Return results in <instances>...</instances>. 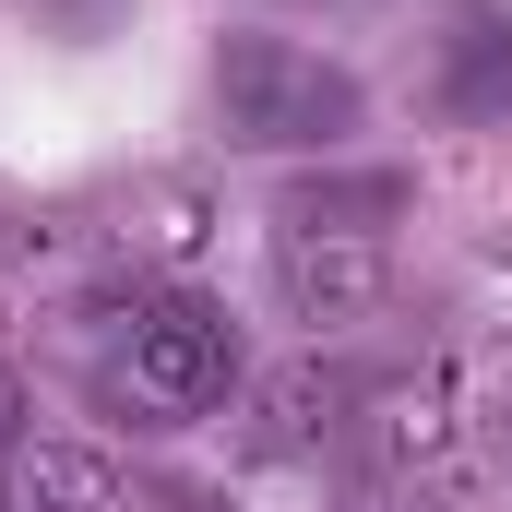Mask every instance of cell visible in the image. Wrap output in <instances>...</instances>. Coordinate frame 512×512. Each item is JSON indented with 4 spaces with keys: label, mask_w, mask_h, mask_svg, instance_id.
<instances>
[{
    "label": "cell",
    "mask_w": 512,
    "mask_h": 512,
    "mask_svg": "<svg viewBox=\"0 0 512 512\" xmlns=\"http://www.w3.org/2000/svg\"><path fill=\"white\" fill-rule=\"evenodd\" d=\"M417 108L441 131H501L512 120V12L501 0H453L417 48Z\"/></svg>",
    "instance_id": "4"
},
{
    "label": "cell",
    "mask_w": 512,
    "mask_h": 512,
    "mask_svg": "<svg viewBox=\"0 0 512 512\" xmlns=\"http://www.w3.org/2000/svg\"><path fill=\"white\" fill-rule=\"evenodd\" d=\"M465 322H477L489 346H512V251H477V262H465Z\"/></svg>",
    "instance_id": "7"
},
{
    "label": "cell",
    "mask_w": 512,
    "mask_h": 512,
    "mask_svg": "<svg viewBox=\"0 0 512 512\" xmlns=\"http://www.w3.org/2000/svg\"><path fill=\"white\" fill-rule=\"evenodd\" d=\"M358 120H370V96L346 60H322L298 36H227L215 48V131L239 155H334Z\"/></svg>",
    "instance_id": "2"
},
{
    "label": "cell",
    "mask_w": 512,
    "mask_h": 512,
    "mask_svg": "<svg viewBox=\"0 0 512 512\" xmlns=\"http://www.w3.org/2000/svg\"><path fill=\"white\" fill-rule=\"evenodd\" d=\"M36 12V36H60V48H96V36H120L131 0H24Z\"/></svg>",
    "instance_id": "8"
},
{
    "label": "cell",
    "mask_w": 512,
    "mask_h": 512,
    "mask_svg": "<svg viewBox=\"0 0 512 512\" xmlns=\"http://www.w3.org/2000/svg\"><path fill=\"white\" fill-rule=\"evenodd\" d=\"M405 167H358V179H298L274 215H310V227H405Z\"/></svg>",
    "instance_id": "6"
},
{
    "label": "cell",
    "mask_w": 512,
    "mask_h": 512,
    "mask_svg": "<svg viewBox=\"0 0 512 512\" xmlns=\"http://www.w3.org/2000/svg\"><path fill=\"white\" fill-rule=\"evenodd\" d=\"M274 298H286V322H310V334L382 322L393 227H310V215H274Z\"/></svg>",
    "instance_id": "3"
},
{
    "label": "cell",
    "mask_w": 512,
    "mask_h": 512,
    "mask_svg": "<svg viewBox=\"0 0 512 512\" xmlns=\"http://www.w3.org/2000/svg\"><path fill=\"white\" fill-rule=\"evenodd\" d=\"M12 441H36V429H24V382L0 370V453H12Z\"/></svg>",
    "instance_id": "9"
},
{
    "label": "cell",
    "mask_w": 512,
    "mask_h": 512,
    "mask_svg": "<svg viewBox=\"0 0 512 512\" xmlns=\"http://www.w3.org/2000/svg\"><path fill=\"white\" fill-rule=\"evenodd\" d=\"M0 512H12V501H0Z\"/></svg>",
    "instance_id": "10"
},
{
    "label": "cell",
    "mask_w": 512,
    "mask_h": 512,
    "mask_svg": "<svg viewBox=\"0 0 512 512\" xmlns=\"http://www.w3.org/2000/svg\"><path fill=\"white\" fill-rule=\"evenodd\" d=\"M72 358L108 417L131 429H203L227 393H239V322L203 298V286H131L108 310H72Z\"/></svg>",
    "instance_id": "1"
},
{
    "label": "cell",
    "mask_w": 512,
    "mask_h": 512,
    "mask_svg": "<svg viewBox=\"0 0 512 512\" xmlns=\"http://www.w3.org/2000/svg\"><path fill=\"white\" fill-rule=\"evenodd\" d=\"M0 501L12 512H131V477L96 441H12L0 453Z\"/></svg>",
    "instance_id": "5"
}]
</instances>
